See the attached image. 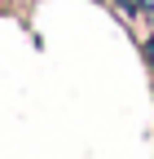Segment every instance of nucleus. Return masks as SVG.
Masks as SVG:
<instances>
[{"mask_svg":"<svg viewBox=\"0 0 154 159\" xmlns=\"http://www.w3.org/2000/svg\"><path fill=\"white\" fill-rule=\"evenodd\" d=\"M150 66H154V44H150Z\"/></svg>","mask_w":154,"mask_h":159,"instance_id":"nucleus-2","label":"nucleus"},{"mask_svg":"<svg viewBox=\"0 0 154 159\" xmlns=\"http://www.w3.org/2000/svg\"><path fill=\"white\" fill-rule=\"evenodd\" d=\"M123 9H132V13H145V0H119Z\"/></svg>","mask_w":154,"mask_h":159,"instance_id":"nucleus-1","label":"nucleus"}]
</instances>
